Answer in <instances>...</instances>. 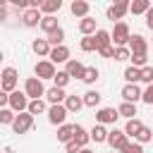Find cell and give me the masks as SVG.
<instances>
[{"label": "cell", "mask_w": 153, "mask_h": 153, "mask_svg": "<svg viewBox=\"0 0 153 153\" xmlns=\"http://www.w3.org/2000/svg\"><path fill=\"white\" fill-rule=\"evenodd\" d=\"M110 33H112V45H115V48H124V45H129L131 31H129L127 22H117V24H115V29H112Z\"/></svg>", "instance_id": "1"}, {"label": "cell", "mask_w": 153, "mask_h": 153, "mask_svg": "<svg viewBox=\"0 0 153 153\" xmlns=\"http://www.w3.org/2000/svg\"><path fill=\"white\" fill-rule=\"evenodd\" d=\"M24 93H26L31 100H38V98L45 96L48 91H45V86H43V81H41L38 76H29V79L24 81Z\"/></svg>", "instance_id": "2"}, {"label": "cell", "mask_w": 153, "mask_h": 153, "mask_svg": "<svg viewBox=\"0 0 153 153\" xmlns=\"http://www.w3.org/2000/svg\"><path fill=\"white\" fill-rule=\"evenodd\" d=\"M0 76H2V79H0V86H2V91H5V93H12V91H17L19 74H17V69H14V67H5Z\"/></svg>", "instance_id": "3"}, {"label": "cell", "mask_w": 153, "mask_h": 153, "mask_svg": "<svg viewBox=\"0 0 153 153\" xmlns=\"http://www.w3.org/2000/svg\"><path fill=\"white\" fill-rule=\"evenodd\" d=\"M29 103H31V100H29V96H26L24 91L17 88V91L10 93V108H12L14 112H19V115L26 112V110H29Z\"/></svg>", "instance_id": "4"}, {"label": "cell", "mask_w": 153, "mask_h": 153, "mask_svg": "<svg viewBox=\"0 0 153 153\" xmlns=\"http://www.w3.org/2000/svg\"><path fill=\"white\" fill-rule=\"evenodd\" d=\"M127 143H129V136L124 134V129H110V134H108V146H110L112 151H122Z\"/></svg>", "instance_id": "5"}, {"label": "cell", "mask_w": 153, "mask_h": 153, "mask_svg": "<svg viewBox=\"0 0 153 153\" xmlns=\"http://www.w3.org/2000/svg\"><path fill=\"white\" fill-rule=\"evenodd\" d=\"M33 72H36V76L43 81V79H55V74H57V69H55V65L50 62V60H38L36 62V67H33Z\"/></svg>", "instance_id": "6"}, {"label": "cell", "mask_w": 153, "mask_h": 153, "mask_svg": "<svg viewBox=\"0 0 153 153\" xmlns=\"http://www.w3.org/2000/svg\"><path fill=\"white\" fill-rule=\"evenodd\" d=\"M67 115H69V110L65 105H50L48 108V122L55 124V127H62L65 120H67Z\"/></svg>", "instance_id": "7"}, {"label": "cell", "mask_w": 153, "mask_h": 153, "mask_svg": "<svg viewBox=\"0 0 153 153\" xmlns=\"http://www.w3.org/2000/svg\"><path fill=\"white\" fill-rule=\"evenodd\" d=\"M120 117L117 108H98L96 110V124H115Z\"/></svg>", "instance_id": "8"}, {"label": "cell", "mask_w": 153, "mask_h": 153, "mask_svg": "<svg viewBox=\"0 0 153 153\" xmlns=\"http://www.w3.org/2000/svg\"><path fill=\"white\" fill-rule=\"evenodd\" d=\"M31 127H33V115H31V112H22V115H17V120H14V124H12L14 134H26Z\"/></svg>", "instance_id": "9"}, {"label": "cell", "mask_w": 153, "mask_h": 153, "mask_svg": "<svg viewBox=\"0 0 153 153\" xmlns=\"http://www.w3.org/2000/svg\"><path fill=\"white\" fill-rule=\"evenodd\" d=\"M129 7H131V2H127V0H120V2L110 5L105 14H108V19H112V22L117 19V22H120V19H122V17H124V14L129 12Z\"/></svg>", "instance_id": "10"}, {"label": "cell", "mask_w": 153, "mask_h": 153, "mask_svg": "<svg viewBox=\"0 0 153 153\" xmlns=\"http://www.w3.org/2000/svg\"><path fill=\"white\" fill-rule=\"evenodd\" d=\"M143 98V91L139 88V84H124L122 86V100L124 103H136Z\"/></svg>", "instance_id": "11"}, {"label": "cell", "mask_w": 153, "mask_h": 153, "mask_svg": "<svg viewBox=\"0 0 153 153\" xmlns=\"http://www.w3.org/2000/svg\"><path fill=\"white\" fill-rule=\"evenodd\" d=\"M127 48L131 50V55H141V53H148V41H146L141 33H131Z\"/></svg>", "instance_id": "12"}, {"label": "cell", "mask_w": 153, "mask_h": 153, "mask_svg": "<svg viewBox=\"0 0 153 153\" xmlns=\"http://www.w3.org/2000/svg\"><path fill=\"white\" fill-rule=\"evenodd\" d=\"M41 22H43V12H41V10H31V7H29V10L22 14V24L29 26V29L41 26Z\"/></svg>", "instance_id": "13"}, {"label": "cell", "mask_w": 153, "mask_h": 153, "mask_svg": "<svg viewBox=\"0 0 153 153\" xmlns=\"http://www.w3.org/2000/svg\"><path fill=\"white\" fill-rule=\"evenodd\" d=\"M48 60H50L53 65H62V62L67 65V62H69V48H67V45H57V48H53Z\"/></svg>", "instance_id": "14"}, {"label": "cell", "mask_w": 153, "mask_h": 153, "mask_svg": "<svg viewBox=\"0 0 153 153\" xmlns=\"http://www.w3.org/2000/svg\"><path fill=\"white\" fill-rule=\"evenodd\" d=\"M67 96H69V93H65V88H57V86L48 88V93H45V98H48L50 105H65Z\"/></svg>", "instance_id": "15"}, {"label": "cell", "mask_w": 153, "mask_h": 153, "mask_svg": "<svg viewBox=\"0 0 153 153\" xmlns=\"http://www.w3.org/2000/svg\"><path fill=\"white\" fill-rule=\"evenodd\" d=\"M31 50H33L38 57H50V50H53V45L48 43V38H36V41L31 43Z\"/></svg>", "instance_id": "16"}, {"label": "cell", "mask_w": 153, "mask_h": 153, "mask_svg": "<svg viewBox=\"0 0 153 153\" xmlns=\"http://www.w3.org/2000/svg\"><path fill=\"white\" fill-rule=\"evenodd\" d=\"M65 72L72 76V79H81L84 81V74H86V67L79 62V60H69L67 62V67H65Z\"/></svg>", "instance_id": "17"}, {"label": "cell", "mask_w": 153, "mask_h": 153, "mask_svg": "<svg viewBox=\"0 0 153 153\" xmlns=\"http://www.w3.org/2000/svg\"><path fill=\"white\" fill-rule=\"evenodd\" d=\"M69 10H72V14H74V17H79V19H86V17H91V14H88L91 5H88L86 0H74V2L69 5Z\"/></svg>", "instance_id": "18"}, {"label": "cell", "mask_w": 153, "mask_h": 153, "mask_svg": "<svg viewBox=\"0 0 153 153\" xmlns=\"http://www.w3.org/2000/svg\"><path fill=\"white\" fill-rule=\"evenodd\" d=\"M93 36H96V43H98V53L112 45V33H110V31H105V29H98Z\"/></svg>", "instance_id": "19"}, {"label": "cell", "mask_w": 153, "mask_h": 153, "mask_svg": "<svg viewBox=\"0 0 153 153\" xmlns=\"http://www.w3.org/2000/svg\"><path fill=\"white\" fill-rule=\"evenodd\" d=\"M57 141L60 143H69V141H74V124H62V127H57Z\"/></svg>", "instance_id": "20"}, {"label": "cell", "mask_w": 153, "mask_h": 153, "mask_svg": "<svg viewBox=\"0 0 153 153\" xmlns=\"http://www.w3.org/2000/svg\"><path fill=\"white\" fill-rule=\"evenodd\" d=\"M65 108H67L69 112H79V110L84 108V96L69 93V96H67V100H65Z\"/></svg>", "instance_id": "21"}, {"label": "cell", "mask_w": 153, "mask_h": 153, "mask_svg": "<svg viewBox=\"0 0 153 153\" xmlns=\"http://www.w3.org/2000/svg\"><path fill=\"white\" fill-rule=\"evenodd\" d=\"M141 129H143V122H141L139 117H134V120H127V124H124V134H127V136H131V139H136Z\"/></svg>", "instance_id": "22"}, {"label": "cell", "mask_w": 153, "mask_h": 153, "mask_svg": "<svg viewBox=\"0 0 153 153\" xmlns=\"http://www.w3.org/2000/svg\"><path fill=\"white\" fill-rule=\"evenodd\" d=\"M88 141H91V131H86L81 124H74V143H79L81 148H86Z\"/></svg>", "instance_id": "23"}, {"label": "cell", "mask_w": 153, "mask_h": 153, "mask_svg": "<svg viewBox=\"0 0 153 153\" xmlns=\"http://www.w3.org/2000/svg\"><path fill=\"white\" fill-rule=\"evenodd\" d=\"M79 31H81L84 36H93V33L98 31V26H96V19H93V17L79 19Z\"/></svg>", "instance_id": "24"}, {"label": "cell", "mask_w": 153, "mask_h": 153, "mask_svg": "<svg viewBox=\"0 0 153 153\" xmlns=\"http://www.w3.org/2000/svg\"><path fill=\"white\" fill-rule=\"evenodd\" d=\"M108 129H105V124H96L93 129H91V141H96V143H108Z\"/></svg>", "instance_id": "25"}, {"label": "cell", "mask_w": 153, "mask_h": 153, "mask_svg": "<svg viewBox=\"0 0 153 153\" xmlns=\"http://www.w3.org/2000/svg\"><path fill=\"white\" fill-rule=\"evenodd\" d=\"M41 29L45 31V36H48V33H53L55 29H60L57 17H55V14H45V17H43V22H41Z\"/></svg>", "instance_id": "26"}, {"label": "cell", "mask_w": 153, "mask_h": 153, "mask_svg": "<svg viewBox=\"0 0 153 153\" xmlns=\"http://www.w3.org/2000/svg\"><path fill=\"white\" fill-rule=\"evenodd\" d=\"M60 7H62V0H43L41 12H43V17H45V14H55V12H60Z\"/></svg>", "instance_id": "27"}, {"label": "cell", "mask_w": 153, "mask_h": 153, "mask_svg": "<svg viewBox=\"0 0 153 153\" xmlns=\"http://www.w3.org/2000/svg\"><path fill=\"white\" fill-rule=\"evenodd\" d=\"M151 7H153V5H151L148 0H134L131 7H129V12H131V14H143V17H146V12H148Z\"/></svg>", "instance_id": "28"}, {"label": "cell", "mask_w": 153, "mask_h": 153, "mask_svg": "<svg viewBox=\"0 0 153 153\" xmlns=\"http://www.w3.org/2000/svg\"><path fill=\"white\" fill-rule=\"evenodd\" d=\"M45 38H48V43H50L53 48H57V45H65V29L60 26V29H55L53 33H48Z\"/></svg>", "instance_id": "29"}, {"label": "cell", "mask_w": 153, "mask_h": 153, "mask_svg": "<svg viewBox=\"0 0 153 153\" xmlns=\"http://www.w3.org/2000/svg\"><path fill=\"white\" fill-rule=\"evenodd\" d=\"M100 98H103V96L91 88V91L84 93V105H86V108H98V105H100Z\"/></svg>", "instance_id": "30"}, {"label": "cell", "mask_w": 153, "mask_h": 153, "mask_svg": "<svg viewBox=\"0 0 153 153\" xmlns=\"http://www.w3.org/2000/svg\"><path fill=\"white\" fill-rule=\"evenodd\" d=\"M117 112H120V117L134 120V117H136V103H124V100H122V105L117 108Z\"/></svg>", "instance_id": "31"}, {"label": "cell", "mask_w": 153, "mask_h": 153, "mask_svg": "<svg viewBox=\"0 0 153 153\" xmlns=\"http://www.w3.org/2000/svg\"><path fill=\"white\" fill-rule=\"evenodd\" d=\"M79 48L84 50V53H98V43H96V36H84L81 38V43H79Z\"/></svg>", "instance_id": "32"}, {"label": "cell", "mask_w": 153, "mask_h": 153, "mask_svg": "<svg viewBox=\"0 0 153 153\" xmlns=\"http://www.w3.org/2000/svg\"><path fill=\"white\" fill-rule=\"evenodd\" d=\"M124 79H127V84H139V81H141V69L129 65V67L124 69Z\"/></svg>", "instance_id": "33"}, {"label": "cell", "mask_w": 153, "mask_h": 153, "mask_svg": "<svg viewBox=\"0 0 153 153\" xmlns=\"http://www.w3.org/2000/svg\"><path fill=\"white\" fill-rule=\"evenodd\" d=\"M26 112H31V115H41V112H48V108H45V100H43V98H38V100H31Z\"/></svg>", "instance_id": "34"}, {"label": "cell", "mask_w": 153, "mask_h": 153, "mask_svg": "<svg viewBox=\"0 0 153 153\" xmlns=\"http://www.w3.org/2000/svg\"><path fill=\"white\" fill-rule=\"evenodd\" d=\"M14 120H17V115L12 108H0V122L2 124H14Z\"/></svg>", "instance_id": "35"}, {"label": "cell", "mask_w": 153, "mask_h": 153, "mask_svg": "<svg viewBox=\"0 0 153 153\" xmlns=\"http://www.w3.org/2000/svg\"><path fill=\"white\" fill-rule=\"evenodd\" d=\"M69 79H72V76H69V74H67V72L62 69V72H57V74H55V79H53V84H55L57 88H65V86L69 84Z\"/></svg>", "instance_id": "36"}, {"label": "cell", "mask_w": 153, "mask_h": 153, "mask_svg": "<svg viewBox=\"0 0 153 153\" xmlns=\"http://www.w3.org/2000/svg\"><path fill=\"white\" fill-rule=\"evenodd\" d=\"M151 139H153V129H151V127H146V124H143V129H141V131H139V136H136V139H134V141H139V143H141V146H143V143H148V141H151Z\"/></svg>", "instance_id": "37"}, {"label": "cell", "mask_w": 153, "mask_h": 153, "mask_svg": "<svg viewBox=\"0 0 153 153\" xmlns=\"http://www.w3.org/2000/svg\"><path fill=\"white\" fill-rule=\"evenodd\" d=\"M127 60H131V50L124 45V48H117L115 50V62H127Z\"/></svg>", "instance_id": "38"}, {"label": "cell", "mask_w": 153, "mask_h": 153, "mask_svg": "<svg viewBox=\"0 0 153 153\" xmlns=\"http://www.w3.org/2000/svg\"><path fill=\"white\" fill-rule=\"evenodd\" d=\"M131 67H139V69H143L146 67V62H148V53H141V55H131Z\"/></svg>", "instance_id": "39"}, {"label": "cell", "mask_w": 153, "mask_h": 153, "mask_svg": "<svg viewBox=\"0 0 153 153\" xmlns=\"http://www.w3.org/2000/svg\"><path fill=\"white\" fill-rule=\"evenodd\" d=\"M100 76V72L96 67H86V74H84V84H96Z\"/></svg>", "instance_id": "40"}, {"label": "cell", "mask_w": 153, "mask_h": 153, "mask_svg": "<svg viewBox=\"0 0 153 153\" xmlns=\"http://www.w3.org/2000/svg\"><path fill=\"white\" fill-rule=\"evenodd\" d=\"M120 153H143V146H141L139 141H129V143H127Z\"/></svg>", "instance_id": "41"}, {"label": "cell", "mask_w": 153, "mask_h": 153, "mask_svg": "<svg viewBox=\"0 0 153 153\" xmlns=\"http://www.w3.org/2000/svg\"><path fill=\"white\" fill-rule=\"evenodd\" d=\"M141 81L148 84V86L153 84V67H151V65H146V67L141 69Z\"/></svg>", "instance_id": "42"}, {"label": "cell", "mask_w": 153, "mask_h": 153, "mask_svg": "<svg viewBox=\"0 0 153 153\" xmlns=\"http://www.w3.org/2000/svg\"><path fill=\"white\" fill-rule=\"evenodd\" d=\"M146 105H153V84L151 86H146V91H143V98H141Z\"/></svg>", "instance_id": "43"}, {"label": "cell", "mask_w": 153, "mask_h": 153, "mask_svg": "<svg viewBox=\"0 0 153 153\" xmlns=\"http://www.w3.org/2000/svg\"><path fill=\"white\" fill-rule=\"evenodd\" d=\"M115 50H117V48H115V45H110V48H105V50H100L98 55H100V57H108V60H115Z\"/></svg>", "instance_id": "44"}, {"label": "cell", "mask_w": 153, "mask_h": 153, "mask_svg": "<svg viewBox=\"0 0 153 153\" xmlns=\"http://www.w3.org/2000/svg\"><path fill=\"white\" fill-rule=\"evenodd\" d=\"M79 151H81V146H79V143H74V141H69V143H67V153H79Z\"/></svg>", "instance_id": "45"}, {"label": "cell", "mask_w": 153, "mask_h": 153, "mask_svg": "<svg viewBox=\"0 0 153 153\" xmlns=\"http://www.w3.org/2000/svg\"><path fill=\"white\" fill-rule=\"evenodd\" d=\"M146 26H148V29L153 31V7H151V10L146 12Z\"/></svg>", "instance_id": "46"}, {"label": "cell", "mask_w": 153, "mask_h": 153, "mask_svg": "<svg viewBox=\"0 0 153 153\" xmlns=\"http://www.w3.org/2000/svg\"><path fill=\"white\" fill-rule=\"evenodd\" d=\"M79 153H93V151H91V148H81Z\"/></svg>", "instance_id": "47"}, {"label": "cell", "mask_w": 153, "mask_h": 153, "mask_svg": "<svg viewBox=\"0 0 153 153\" xmlns=\"http://www.w3.org/2000/svg\"><path fill=\"white\" fill-rule=\"evenodd\" d=\"M5 153H14V151H12V148H7V151H5Z\"/></svg>", "instance_id": "48"}, {"label": "cell", "mask_w": 153, "mask_h": 153, "mask_svg": "<svg viewBox=\"0 0 153 153\" xmlns=\"http://www.w3.org/2000/svg\"><path fill=\"white\" fill-rule=\"evenodd\" d=\"M110 153H120V151H110Z\"/></svg>", "instance_id": "49"}]
</instances>
